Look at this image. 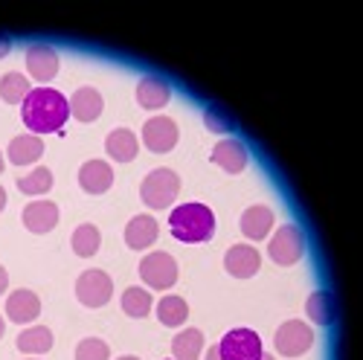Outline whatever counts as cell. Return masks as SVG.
Returning a JSON list of instances; mask_svg holds the SVG:
<instances>
[{"label": "cell", "mask_w": 363, "mask_h": 360, "mask_svg": "<svg viewBox=\"0 0 363 360\" xmlns=\"http://www.w3.org/2000/svg\"><path fill=\"white\" fill-rule=\"evenodd\" d=\"M0 171H4V154H0Z\"/></svg>", "instance_id": "f35d334b"}, {"label": "cell", "mask_w": 363, "mask_h": 360, "mask_svg": "<svg viewBox=\"0 0 363 360\" xmlns=\"http://www.w3.org/2000/svg\"><path fill=\"white\" fill-rule=\"evenodd\" d=\"M203 351V334L198 328H186L172 340V354L174 360H198Z\"/></svg>", "instance_id": "cb8c5ba5"}, {"label": "cell", "mask_w": 363, "mask_h": 360, "mask_svg": "<svg viewBox=\"0 0 363 360\" xmlns=\"http://www.w3.org/2000/svg\"><path fill=\"white\" fill-rule=\"evenodd\" d=\"M58 224V206L52 201H33L29 206H23V227L29 232H50Z\"/></svg>", "instance_id": "4fadbf2b"}, {"label": "cell", "mask_w": 363, "mask_h": 360, "mask_svg": "<svg viewBox=\"0 0 363 360\" xmlns=\"http://www.w3.org/2000/svg\"><path fill=\"white\" fill-rule=\"evenodd\" d=\"M169 227H172V235L177 242L201 244V242H209V238H213L216 215H213V209L203 206V203H180L177 209H172Z\"/></svg>", "instance_id": "7a4b0ae2"}, {"label": "cell", "mask_w": 363, "mask_h": 360, "mask_svg": "<svg viewBox=\"0 0 363 360\" xmlns=\"http://www.w3.org/2000/svg\"><path fill=\"white\" fill-rule=\"evenodd\" d=\"M6 285H9V276H6V270H4V264H0V293L6 291Z\"/></svg>", "instance_id": "d6a6232c"}, {"label": "cell", "mask_w": 363, "mask_h": 360, "mask_svg": "<svg viewBox=\"0 0 363 360\" xmlns=\"http://www.w3.org/2000/svg\"><path fill=\"white\" fill-rule=\"evenodd\" d=\"M213 163L221 166L230 174H238V171L247 169V148L241 145L238 140H221L213 148Z\"/></svg>", "instance_id": "2e32d148"}, {"label": "cell", "mask_w": 363, "mask_h": 360, "mask_svg": "<svg viewBox=\"0 0 363 360\" xmlns=\"http://www.w3.org/2000/svg\"><path fill=\"white\" fill-rule=\"evenodd\" d=\"M44 154V140H38L35 134H21L9 142V160L15 166H26V163H35Z\"/></svg>", "instance_id": "44dd1931"}, {"label": "cell", "mask_w": 363, "mask_h": 360, "mask_svg": "<svg viewBox=\"0 0 363 360\" xmlns=\"http://www.w3.org/2000/svg\"><path fill=\"white\" fill-rule=\"evenodd\" d=\"M157 235H160V227H157L155 218L151 215H137L125 227V244L131 250H145V247H151L157 242Z\"/></svg>", "instance_id": "e0dca14e"}, {"label": "cell", "mask_w": 363, "mask_h": 360, "mask_svg": "<svg viewBox=\"0 0 363 360\" xmlns=\"http://www.w3.org/2000/svg\"><path fill=\"white\" fill-rule=\"evenodd\" d=\"M73 250H76V256H96V250H99V244H102V235H99V230L94 227V224H82V227H76V232H73Z\"/></svg>", "instance_id": "4316f807"}, {"label": "cell", "mask_w": 363, "mask_h": 360, "mask_svg": "<svg viewBox=\"0 0 363 360\" xmlns=\"http://www.w3.org/2000/svg\"><path fill=\"white\" fill-rule=\"evenodd\" d=\"M270 259L282 267H291L302 259L306 253V238H302V230L294 227V224H285L274 238H270V247H267Z\"/></svg>", "instance_id": "8992f818"}, {"label": "cell", "mask_w": 363, "mask_h": 360, "mask_svg": "<svg viewBox=\"0 0 363 360\" xmlns=\"http://www.w3.org/2000/svg\"><path fill=\"white\" fill-rule=\"evenodd\" d=\"M143 142L148 152L155 154H166L177 145V125L169 116H151L143 125Z\"/></svg>", "instance_id": "9c48e42d"}, {"label": "cell", "mask_w": 363, "mask_h": 360, "mask_svg": "<svg viewBox=\"0 0 363 360\" xmlns=\"http://www.w3.org/2000/svg\"><path fill=\"white\" fill-rule=\"evenodd\" d=\"M4 206H6V189L0 186V209H4Z\"/></svg>", "instance_id": "e575fe53"}, {"label": "cell", "mask_w": 363, "mask_h": 360, "mask_svg": "<svg viewBox=\"0 0 363 360\" xmlns=\"http://www.w3.org/2000/svg\"><path fill=\"white\" fill-rule=\"evenodd\" d=\"M105 148H108V154H111L116 163H131V160L137 157L140 140H137L134 131H128V128H116V131L108 134Z\"/></svg>", "instance_id": "d6986e66"}, {"label": "cell", "mask_w": 363, "mask_h": 360, "mask_svg": "<svg viewBox=\"0 0 363 360\" xmlns=\"http://www.w3.org/2000/svg\"><path fill=\"white\" fill-rule=\"evenodd\" d=\"M18 189H21L23 195H47V192L52 189V171L44 169V166L33 169L29 174H23V177L18 180Z\"/></svg>", "instance_id": "83f0119b"}, {"label": "cell", "mask_w": 363, "mask_h": 360, "mask_svg": "<svg viewBox=\"0 0 363 360\" xmlns=\"http://www.w3.org/2000/svg\"><path fill=\"white\" fill-rule=\"evenodd\" d=\"M218 354L221 360H262L264 349L256 332H250V328H233V332L221 337Z\"/></svg>", "instance_id": "277c9868"}, {"label": "cell", "mask_w": 363, "mask_h": 360, "mask_svg": "<svg viewBox=\"0 0 363 360\" xmlns=\"http://www.w3.org/2000/svg\"><path fill=\"white\" fill-rule=\"evenodd\" d=\"M119 360H140V357H131V354H125V357H119Z\"/></svg>", "instance_id": "74e56055"}, {"label": "cell", "mask_w": 363, "mask_h": 360, "mask_svg": "<svg viewBox=\"0 0 363 360\" xmlns=\"http://www.w3.org/2000/svg\"><path fill=\"white\" fill-rule=\"evenodd\" d=\"M224 267H227V274L235 276V279H250L259 274V267H262V256L247 247V244H235L227 250L224 256Z\"/></svg>", "instance_id": "30bf717a"}, {"label": "cell", "mask_w": 363, "mask_h": 360, "mask_svg": "<svg viewBox=\"0 0 363 360\" xmlns=\"http://www.w3.org/2000/svg\"><path fill=\"white\" fill-rule=\"evenodd\" d=\"M140 279L155 288V291H166L177 282V261L172 253H148L143 261H140Z\"/></svg>", "instance_id": "5b68a950"}, {"label": "cell", "mask_w": 363, "mask_h": 360, "mask_svg": "<svg viewBox=\"0 0 363 360\" xmlns=\"http://www.w3.org/2000/svg\"><path fill=\"white\" fill-rule=\"evenodd\" d=\"M111 357V349L105 340H96V337H87L76 346V360H108Z\"/></svg>", "instance_id": "f546056e"}, {"label": "cell", "mask_w": 363, "mask_h": 360, "mask_svg": "<svg viewBox=\"0 0 363 360\" xmlns=\"http://www.w3.org/2000/svg\"><path fill=\"white\" fill-rule=\"evenodd\" d=\"M79 184L87 195H102L113 186V169L105 160H87L79 169Z\"/></svg>", "instance_id": "7c38bea8"}, {"label": "cell", "mask_w": 363, "mask_h": 360, "mask_svg": "<svg viewBox=\"0 0 363 360\" xmlns=\"http://www.w3.org/2000/svg\"><path fill=\"white\" fill-rule=\"evenodd\" d=\"M38 314H41V299L33 291L21 288V291H12L9 293V299H6V317L12 322H21V325L23 322H33Z\"/></svg>", "instance_id": "5bb4252c"}, {"label": "cell", "mask_w": 363, "mask_h": 360, "mask_svg": "<svg viewBox=\"0 0 363 360\" xmlns=\"http://www.w3.org/2000/svg\"><path fill=\"white\" fill-rule=\"evenodd\" d=\"M274 343H277L279 354H285V357H299V354H306V351L314 346V332H311V325H306V322L288 320V322L279 325Z\"/></svg>", "instance_id": "ba28073f"}, {"label": "cell", "mask_w": 363, "mask_h": 360, "mask_svg": "<svg viewBox=\"0 0 363 360\" xmlns=\"http://www.w3.org/2000/svg\"><path fill=\"white\" fill-rule=\"evenodd\" d=\"M180 192V177L172 169H155L140 186V198L148 209H169Z\"/></svg>", "instance_id": "3957f363"}, {"label": "cell", "mask_w": 363, "mask_h": 360, "mask_svg": "<svg viewBox=\"0 0 363 360\" xmlns=\"http://www.w3.org/2000/svg\"><path fill=\"white\" fill-rule=\"evenodd\" d=\"M70 116V105L67 99L58 94L52 87H35L21 105V119L23 125L38 134H52V131H62L65 123Z\"/></svg>", "instance_id": "6da1fadb"}, {"label": "cell", "mask_w": 363, "mask_h": 360, "mask_svg": "<svg viewBox=\"0 0 363 360\" xmlns=\"http://www.w3.org/2000/svg\"><path fill=\"white\" fill-rule=\"evenodd\" d=\"M270 227H274V209H267V206H250L241 215V232L253 238V242H262L270 232Z\"/></svg>", "instance_id": "ffe728a7"}, {"label": "cell", "mask_w": 363, "mask_h": 360, "mask_svg": "<svg viewBox=\"0 0 363 360\" xmlns=\"http://www.w3.org/2000/svg\"><path fill=\"white\" fill-rule=\"evenodd\" d=\"M18 349L23 354H44L52 349V332L47 325H33L18 334Z\"/></svg>", "instance_id": "603a6c76"}, {"label": "cell", "mask_w": 363, "mask_h": 360, "mask_svg": "<svg viewBox=\"0 0 363 360\" xmlns=\"http://www.w3.org/2000/svg\"><path fill=\"white\" fill-rule=\"evenodd\" d=\"M9 50H12V41L9 38H0V58H6Z\"/></svg>", "instance_id": "1f68e13d"}, {"label": "cell", "mask_w": 363, "mask_h": 360, "mask_svg": "<svg viewBox=\"0 0 363 360\" xmlns=\"http://www.w3.org/2000/svg\"><path fill=\"white\" fill-rule=\"evenodd\" d=\"M33 94V87H29V79L21 76V73H6L0 79V99L9 102V105H23V99Z\"/></svg>", "instance_id": "d4e9b609"}, {"label": "cell", "mask_w": 363, "mask_h": 360, "mask_svg": "<svg viewBox=\"0 0 363 360\" xmlns=\"http://www.w3.org/2000/svg\"><path fill=\"white\" fill-rule=\"evenodd\" d=\"M26 70L35 81H50L58 73V55L52 47L44 44H33L26 50Z\"/></svg>", "instance_id": "8fae6325"}, {"label": "cell", "mask_w": 363, "mask_h": 360, "mask_svg": "<svg viewBox=\"0 0 363 360\" xmlns=\"http://www.w3.org/2000/svg\"><path fill=\"white\" fill-rule=\"evenodd\" d=\"M262 360H277V357L274 354H262Z\"/></svg>", "instance_id": "8d00e7d4"}, {"label": "cell", "mask_w": 363, "mask_h": 360, "mask_svg": "<svg viewBox=\"0 0 363 360\" xmlns=\"http://www.w3.org/2000/svg\"><path fill=\"white\" fill-rule=\"evenodd\" d=\"M4 328H6V325H4V317H0V337H4Z\"/></svg>", "instance_id": "d590c367"}, {"label": "cell", "mask_w": 363, "mask_h": 360, "mask_svg": "<svg viewBox=\"0 0 363 360\" xmlns=\"http://www.w3.org/2000/svg\"><path fill=\"white\" fill-rule=\"evenodd\" d=\"M186 317H189V305L180 296H163L160 303H157V320L163 325L177 328V325L186 322Z\"/></svg>", "instance_id": "484cf974"}, {"label": "cell", "mask_w": 363, "mask_h": 360, "mask_svg": "<svg viewBox=\"0 0 363 360\" xmlns=\"http://www.w3.org/2000/svg\"><path fill=\"white\" fill-rule=\"evenodd\" d=\"M306 314L311 317L314 325H331L337 317V305H335V296L328 291H314L306 303Z\"/></svg>", "instance_id": "7402d4cb"}, {"label": "cell", "mask_w": 363, "mask_h": 360, "mask_svg": "<svg viewBox=\"0 0 363 360\" xmlns=\"http://www.w3.org/2000/svg\"><path fill=\"white\" fill-rule=\"evenodd\" d=\"M151 293L145 291V288H128L125 293H123V311L128 314V317H145L148 311H151Z\"/></svg>", "instance_id": "f1b7e54d"}, {"label": "cell", "mask_w": 363, "mask_h": 360, "mask_svg": "<svg viewBox=\"0 0 363 360\" xmlns=\"http://www.w3.org/2000/svg\"><path fill=\"white\" fill-rule=\"evenodd\" d=\"M111 293H113V279L105 270H84L76 282V296L87 308H102L111 299Z\"/></svg>", "instance_id": "52a82bcc"}, {"label": "cell", "mask_w": 363, "mask_h": 360, "mask_svg": "<svg viewBox=\"0 0 363 360\" xmlns=\"http://www.w3.org/2000/svg\"><path fill=\"white\" fill-rule=\"evenodd\" d=\"M203 125L213 131V134H230L235 125H233V119L224 113V111H218V108H206L203 111Z\"/></svg>", "instance_id": "4dcf8cb0"}, {"label": "cell", "mask_w": 363, "mask_h": 360, "mask_svg": "<svg viewBox=\"0 0 363 360\" xmlns=\"http://www.w3.org/2000/svg\"><path fill=\"white\" fill-rule=\"evenodd\" d=\"M206 360H221V354H218V346H213L206 351Z\"/></svg>", "instance_id": "836d02e7"}, {"label": "cell", "mask_w": 363, "mask_h": 360, "mask_svg": "<svg viewBox=\"0 0 363 360\" xmlns=\"http://www.w3.org/2000/svg\"><path fill=\"white\" fill-rule=\"evenodd\" d=\"M67 105H70V116H76L79 123H94L102 113V94L94 87H79L67 99Z\"/></svg>", "instance_id": "9a60e30c"}, {"label": "cell", "mask_w": 363, "mask_h": 360, "mask_svg": "<svg viewBox=\"0 0 363 360\" xmlns=\"http://www.w3.org/2000/svg\"><path fill=\"white\" fill-rule=\"evenodd\" d=\"M172 99V90L163 79H155V76H145L140 84H137V102L148 111H157L163 105H169Z\"/></svg>", "instance_id": "ac0fdd59"}]
</instances>
